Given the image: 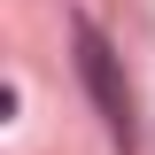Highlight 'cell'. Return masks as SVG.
I'll use <instances>...</instances> for the list:
<instances>
[{
  "label": "cell",
  "mask_w": 155,
  "mask_h": 155,
  "mask_svg": "<svg viewBox=\"0 0 155 155\" xmlns=\"http://www.w3.org/2000/svg\"><path fill=\"white\" fill-rule=\"evenodd\" d=\"M78 70H85V85H93V101H101L109 140H116V147H132V93H124L116 54H109V39H101L93 23H78Z\"/></svg>",
  "instance_id": "1"
}]
</instances>
